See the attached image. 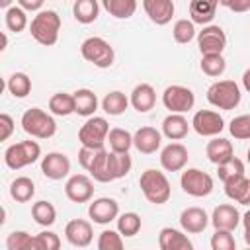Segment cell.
<instances>
[{
  "mask_svg": "<svg viewBox=\"0 0 250 250\" xmlns=\"http://www.w3.org/2000/svg\"><path fill=\"white\" fill-rule=\"evenodd\" d=\"M188 148L182 143H170L160 150V166L166 172H180L188 164Z\"/></svg>",
  "mask_w": 250,
  "mask_h": 250,
  "instance_id": "cell-15",
  "label": "cell"
},
{
  "mask_svg": "<svg viewBox=\"0 0 250 250\" xmlns=\"http://www.w3.org/2000/svg\"><path fill=\"white\" fill-rule=\"evenodd\" d=\"M129 102H131V105H133L139 113H146V111H150V109L154 107V104H156V92H154V88H152L150 84H146V82L137 84V86L133 88L131 96H129Z\"/></svg>",
  "mask_w": 250,
  "mask_h": 250,
  "instance_id": "cell-22",
  "label": "cell"
},
{
  "mask_svg": "<svg viewBox=\"0 0 250 250\" xmlns=\"http://www.w3.org/2000/svg\"><path fill=\"white\" fill-rule=\"evenodd\" d=\"M199 68H201L203 74H207V76H211V78H217V76H221V74L227 70V61H225L223 53L201 55Z\"/></svg>",
  "mask_w": 250,
  "mask_h": 250,
  "instance_id": "cell-36",
  "label": "cell"
},
{
  "mask_svg": "<svg viewBox=\"0 0 250 250\" xmlns=\"http://www.w3.org/2000/svg\"><path fill=\"white\" fill-rule=\"evenodd\" d=\"M64 236H66L68 244H72L76 248H86V246L92 244L94 230H92L90 221H86V219H72L64 227Z\"/></svg>",
  "mask_w": 250,
  "mask_h": 250,
  "instance_id": "cell-16",
  "label": "cell"
},
{
  "mask_svg": "<svg viewBox=\"0 0 250 250\" xmlns=\"http://www.w3.org/2000/svg\"><path fill=\"white\" fill-rule=\"evenodd\" d=\"M246 160H248V164H250V148L246 150Z\"/></svg>",
  "mask_w": 250,
  "mask_h": 250,
  "instance_id": "cell-58",
  "label": "cell"
},
{
  "mask_svg": "<svg viewBox=\"0 0 250 250\" xmlns=\"http://www.w3.org/2000/svg\"><path fill=\"white\" fill-rule=\"evenodd\" d=\"M35 195V184L27 176H20L10 184V197L16 203H27Z\"/></svg>",
  "mask_w": 250,
  "mask_h": 250,
  "instance_id": "cell-30",
  "label": "cell"
},
{
  "mask_svg": "<svg viewBox=\"0 0 250 250\" xmlns=\"http://www.w3.org/2000/svg\"><path fill=\"white\" fill-rule=\"evenodd\" d=\"M205 154H207V158L213 162V164H223V162H227L229 158H232L234 156V150H232V143L229 141V139H223V137H213L209 143H207V146H205Z\"/></svg>",
  "mask_w": 250,
  "mask_h": 250,
  "instance_id": "cell-26",
  "label": "cell"
},
{
  "mask_svg": "<svg viewBox=\"0 0 250 250\" xmlns=\"http://www.w3.org/2000/svg\"><path fill=\"white\" fill-rule=\"evenodd\" d=\"M139 188H141L145 199L152 205H164L172 195V188H170L166 174L160 170H154V168H148L141 174Z\"/></svg>",
  "mask_w": 250,
  "mask_h": 250,
  "instance_id": "cell-2",
  "label": "cell"
},
{
  "mask_svg": "<svg viewBox=\"0 0 250 250\" xmlns=\"http://www.w3.org/2000/svg\"><path fill=\"white\" fill-rule=\"evenodd\" d=\"M72 16L78 23H92L100 16V2L98 0H74L72 4Z\"/></svg>",
  "mask_w": 250,
  "mask_h": 250,
  "instance_id": "cell-29",
  "label": "cell"
},
{
  "mask_svg": "<svg viewBox=\"0 0 250 250\" xmlns=\"http://www.w3.org/2000/svg\"><path fill=\"white\" fill-rule=\"evenodd\" d=\"M242 225H244V229H250V209L242 215Z\"/></svg>",
  "mask_w": 250,
  "mask_h": 250,
  "instance_id": "cell-53",
  "label": "cell"
},
{
  "mask_svg": "<svg viewBox=\"0 0 250 250\" xmlns=\"http://www.w3.org/2000/svg\"><path fill=\"white\" fill-rule=\"evenodd\" d=\"M217 174H219V180L225 184L227 180L244 174V162H242L240 158L232 156V158H229L227 162H223V164L217 166Z\"/></svg>",
  "mask_w": 250,
  "mask_h": 250,
  "instance_id": "cell-44",
  "label": "cell"
},
{
  "mask_svg": "<svg viewBox=\"0 0 250 250\" xmlns=\"http://www.w3.org/2000/svg\"><path fill=\"white\" fill-rule=\"evenodd\" d=\"M107 133H109L107 119L105 117H100V115H92L78 129V141H80L82 146L104 148L105 143H107Z\"/></svg>",
  "mask_w": 250,
  "mask_h": 250,
  "instance_id": "cell-7",
  "label": "cell"
},
{
  "mask_svg": "<svg viewBox=\"0 0 250 250\" xmlns=\"http://www.w3.org/2000/svg\"><path fill=\"white\" fill-rule=\"evenodd\" d=\"M80 55L84 61L92 62L98 68H109L115 61V51L113 47L104 39V37H88L80 45Z\"/></svg>",
  "mask_w": 250,
  "mask_h": 250,
  "instance_id": "cell-6",
  "label": "cell"
},
{
  "mask_svg": "<svg viewBox=\"0 0 250 250\" xmlns=\"http://www.w3.org/2000/svg\"><path fill=\"white\" fill-rule=\"evenodd\" d=\"M31 217H33V221H35L37 225H41V227H51V225H55V221H57V209H55V205H53L51 201L41 199V201H35V203L31 205Z\"/></svg>",
  "mask_w": 250,
  "mask_h": 250,
  "instance_id": "cell-32",
  "label": "cell"
},
{
  "mask_svg": "<svg viewBox=\"0 0 250 250\" xmlns=\"http://www.w3.org/2000/svg\"><path fill=\"white\" fill-rule=\"evenodd\" d=\"M229 131L236 141H250V113L236 115L229 123Z\"/></svg>",
  "mask_w": 250,
  "mask_h": 250,
  "instance_id": "cell-43",
  "label": "cell"
},
{
  "mask_svg": "<svg viewBox=\"0 0 250 250\" xmlns=\"http://www.w3.org/2000/svg\"><path fill=\"white\" fill-rule=\"evenodd\" d=\"M129 98L123 94V92H119V90H113V92H109V94H105L104 96V100H102V109L107 113V115H121V113H125V109L129 107Z\"/></svg>",
  "mask_w": 250,
  "mask_h": 250,
  "instance_id": "cell-34",
  "label": "cell"
},
{
  "mask_svg": "<svg viewBox=\"0 0 250 250\" xmlns=\"http://www.w3.org/2000/svg\"><path fill=\"white\" fill-rule=\"evenodd\" d=\"M109 168H111L113 180L125 178L133 168V160H131L129 152H113V150H109Z\"/></svg>",
  "mask_w": 250,
  "mask_h": 250,
  "instance_id": "cell-39",
  "label": "cell"
},
{
  "mask_svg": "<svg viewBox=\"0 0 250 250\" xmlns=\"http://www.w3.org/2000/svg\"><path fill=\"white\" fill-rule=\"evenodd\" d=\"M107 143H109V150L113 152H129V148L133 146V135L127 129L113 127L107 133Z\"/></svg>",
  "mask_w": 250,
  "mask_h": 250,
  "instance_id": "cell-35",
  "label": "cell"
},
{
  "mask_svg": "<svg viewBox=\"0 0 250 250\" xmlns=\"http://www.w3.org/2000/svg\"><path fill=\"white\" fill-rule=\"evenodd\" d=\"M244 242L246 246H250V229H244Z\"/></svg>",
  "mask_w": 250,
  "mask_h": 250,
  "instance_id": "cell-55",
  "label": "cell"
},
{
  "mask_svg": "<svg viewBox=\"0 0 250 250\" xmlns=\"http://www.w3.org/2000/svg\"><path fill=\"white\" fill-rule=\"evenodd\" d=\"M61 238L53 230H43L33 236V250H59Z\"/></svg>",
  "mask_w": 250,
  "mask_h": 250,
  "instance_id": "cell-45",
  "label": "cell"
},
{
  "mask_svg": "<svg viewBox=\"0 0 250 250\" xmlns=\"http://www.w3.org/2000/svg\"><path fill=\"white\" fill-rule=\"evenodd\" d=\"M96 150H98V148L80 146V150H78V162H80V166H82L84 170L90 168V164H92V160H94V156H96Z\"/></svg>",
  "mask_w": 250,
  "mask_h": 250,
  "instance_id": "cell-49",
  "label": "cell"
},
{
  "mask_svg": "<svg viewBox=\"0 0 250 250\" xmlns=\"http://www.w3.org/2000/svg\"><path fill=\"white\" fill-rule=\"evenodd\" d=\"M191 127L201 137H217L225 129V119L219 111L213 109H199L191 117Z\"/></svg>",
  "mask_w": 250,
  "mask_h": 250,
  "instance_id": "cell-10",
  "label": "cell"
},
{
  "mask_svg": "<svg viewBox=\"0 0 250 250\" xmlns=\"http://www.w3.org/2000/svg\"><path fill=\"white\" fill-rule=\"evenodd\" d=\"M158 246H160V250H191L193 248L186 230H178V229H172V227L160 229Z\"/></svg>",
  "mask_w": 250,
  "mask_h": 250,
  "instance_id": "cell-21",
  "label": "cell"
},
{
  "mask_svg": "<svg viewBox=\"0 0 250 250\" xmlns=\"http://www.w3.org/2000/svg\"><path fill=\"white\" fill-rule=\"evenodd\" d=\"M8 250H33V236L25 230H12L6 236Z\"/></svg>",
  "mask_w": 250,
  "mask_h": 250,
  "instance_id": "cell-42",
  "label": "cell"
},
{
  "mask_svg": "<svg viewBox=\"0 0 250 250\" xmlns=\"http://www.w3.org/2000/svg\"><path fill=\"white\" fill-rule=\"evenodd\" d=\"M242 223V217L238 213V209L230 203H223V205H217L213 209V215H211V225L215 229H225V230H234L238 225Z\"/></svg>",
  "mask_w": 250,
  "mask_h": 250,
  "instance_id": "cell-20",
  "label": "cell"
},
{
  "mask_svg": "<svg viewBox=\"0 0 250 250\" xmlns=\"http://www.w3.org/2000/svg\"><path fill=\"white\" fill-rule=\"evenodd\" d=\"M74 96V113L82 115V117H92L98 109V96L88 90V88H80L76 92H72Z\"/></svg>",
  "mask_w": 250,
  "mask_h": 250,
  "instance_id": "cell-28",
  "label": "cell"
},
{
  "mask_svg": "<svg viewBox=\"0 0 250 250\" xmlns=\"http://www.w3.org/2000/svg\"><path fill=\"white\" fill-rule=\"evenodd\" d=\"M211 248L213 250H234L236 248V240L232 236V230L215 229V232L211 236Z\"/></svg>",
  "mask_w": 250,
  "mask_h": 250,
  "instance_id": "cell-47",
  "label": "cell"
},
{
  "mask_svg": "<svg viewBox=\"0 0 250 250\" xmlns=\"http://www.w3.org/2000/svg\"><path fill=\"white\" fill-rule=\"evenodd\" d=\"M209 223H211V217L201 207H188L180 215V227L188 234H199V232H203Z\"/></svg>",
  "mask_w": 250,
  "mask_h": 250,
  "instance_id": "cell-17",
  "label": "cell"
},
{
  "mask_svg": "<svg viewBox=\"0 0 250 250\" xmlns=\"http://www.w3.org/2000/svg\"><path fill=\"white\" fill-rule=\"evenodd\" d=\"M88 215L98 225H107L119 217V203L113 197H98L88 205Z\"/></svg>",
  "mask_w": 250,
  "mask_h": 250,
  "instance_id": "cell-14",
  "label": "cell"
},
{
  "mask_svg": "<svg viewBox=\"0 0 250 250\" xmlns=\"http://www.w3.org/2000/svg\"><path fill=\"white\" fill-rule=\"evenodd\" d=\"M49 111L59 117H66L74 113V96L66 92H57L49 98Z\"/></svg>",
  "mask_w": 250,
  "mask_h": 250,
  "instance_id": "cell-33",
  "label": "cell"
},
{
  "mask_svg": "<svg viewBox=\"0 0 250 250\" xmlns=\"http://www.w3.org/2000/svg\"><path fill=\"white\" fill-rule=\"evenodd\" d=\"M240 100L242 92L234 80H217L207 88V102L217 109H234Z\"/></svg>",
  "mask_w": 250,
  "mask_h": 250,
  "instance_id": "cell-4",
  "label": "cell"
},
{
  "mask_svg": "<svg viewBox=\"0 0 250 250\" xmlns=\"http://www.w3.org/2000/svg\"><path fill=\"white\" fill-rule=\"evenodd\" d=\"M12 2H14V0H0V8H4V10H8V8L12 6Z\"/></svg>",
  "mask_w": 250,
  "mask_h": 250,
  "instance_id": "cell-54",
  "label": "cell"
},
{
  "mask_svg": "<svg viewBox=\"0 0 250 250\" xmlns=\"http://www.w3.org/2000/svg\"><path fill=\"white\" fill-rule=\"evenodd\" d=\"M14 133V119L8 113H0V141H8Z\"/></svg>",
  "mask_w": 250,
  "mask_h": 250,
  "instance_id": "cell-48",
  "label": "cell"
},
{
  "mask_svg": "<svg viewBox=\"0 0 250 250\" xmlns=\"http://www.w3.org/2000/svg\"><path fill=\"white\" fill-rule=\"evenodd\" d=\"M229 2H230V0H219L221 6H229Z\"/></svg>",
  "mask_w": 250,
  "mask_h": 250,
  "instance_id": "cell-57",
  "label": "cell"
},
{
  "mask_svg": "<svg viewBox=\"0 0 250 250\" xmlns=\"http://www.w3.org/2000/svg\"><path fill=\"white\" fill-rule=\"evenodd\" d=\"M64 195L72 203H88L94 197V182L92 176L72 174L64 184Z\"/></svg>",
  "mask_w": 250,
  "mask_h": 250,
  "instance_id": "cell-12",
  "label": "cell"
},
{
  "mask_svg": "<svg viewBox=\"0 0 250 250\" xmlns=\"http://www.w3.org/2000/svg\"><path fill=\"white\" fill-rule=\"evenodd\" d=\"M4 23L10 31L20 33L27 27V14L21 6H10L8 10H4Z\"/></svg>",
  "mask_w": 250,
  "mask_h": 250,
  "instance_id": "cell-38",
  "label": "cell"
},
{
  "mask_svg": "<svg viewBox=\"0 0 250 250\" xmlns=\"http://www.w3.org/2000/svg\"><path fill=\"white\" fill-rule=\"evenodd\" d=\"M6 88L14 98L21 100V98L29 96V92H31V78L25 72H14V74H10Z\"/></svg>",
  "mask_w": 250,
  "mask_h": 250,
  "instance_id": "cell-37",
  "label": "cell"
},
{
  "mask_svg": "<svg viewBox=\"0 0 250 250\" xmlns=\"http://www.w3.org/2000/svg\"><path fill=\"white\" fill-rule=\"evenodd\" d=\"M117 230L125 236V238H129V236H135V234H139V230H141V217L135 213V211H127V213H121L117 219Z\"/></svg>",
  "mask_w": 250,
  "mask_h": 250,
  "instance_id": "cell-40",
  "label": "cell"
},
{
  "mask_svg": "<svg viewBox=\"0 0 250 250\" xmlns=\"http://www.w3.org/2000/svg\"><path fill=\"white\" fill-rule=\"evenodd\" d=\"M39 156H41V146L37 141H31V139L14 143L4 150V162L10 170H21L37 162Z\"/></svg>",
  "mask_w": 250,
  "mask_h": 250,
  "instance_id": "cell-5",
  "label": "cell"
},
{
  "mask_svg": "<svg viewBox=\"0 0 250 250\" xmlns=\"http://www.w3.org/2000/svg\"><path fill=\"white\" fill-rule=\"evenodd\" d=\"M41 172L49 180H62L70 174V160L64 152H47L41 158Z\"/></svg>",
  "mask_w": 250,
  "mask_h": 250,
  "instance_id": "cell-13",
  "label": "cell"
},
{
  "mask_svg": "<svg viewBox=\"0 0 250 250\" xmlns=\"http://www.w3.org/2000/svg\"><path fill=\"white\" fill-rule=\"evenodd\" d=\"M195 23L191 21V20H178L176 23H174V27H172V37H174V41L176 43H180V45H186V43H189L193 37H195Z\"/></svg>",
  "mask_w": 250,
  "mask_h": 250,
  "instance_id": "cell-41",
  "label": "cell"
},
{
  "mask_svg": "<svg viewBox=\"0 0 250 250\" xmlns=\"http://www.w3.org/2000/svg\"><path fill=\"white\" fill-rule=\"evenodd\" d=\"M45 0H18V6H21L25 12H41V6Z\"/></svg>",
  "mask_w": 250,
  "mask_h": 250,
  "instance_id": "cell-50",
  "label": "cell"
},
{
  "mask_svg": "<svg viewBox=\"0 0 250 250\" xmlns=\"http://www.w3.org/2000/svg\"><path fill=\"white\" fill-rule=\"evenodd\" d=\"M180 186L184 189V193L191 195V197H207L213 191V178L199 170V168H188L182 172L180 176Z\"/></svg>",
  "mask_w": 250,
  "mask_h": 250,
  "instance_id": "cell-8",
  "label": "cell"
},
{
  "mask_svg": "<svg viewBox=\"0 0 250 250\" xmlns=\"http://www.w3.org/2000/svg\"><path fill=\"white\" fill-rule=\"evenodd\" d=\"M145 14L156 25H166L174 16V0H143Z\"/></svg>",
  "mask_w": 250,
  "mask_h": 250,
  "instance_id": "cell-19",
  "label": "cell"
},
{
  "mask_svg": "<svg viewBox=\"0 0 250 250\" xmlns=\"http://www.w3.org/2000/svg\"><path fill=\"white\" fill-rule=\"evenodd\" d=\"M162 145V133L154 127H141L133 135V146L143 154H152Z\"/></svg>",
  "mask_w": 250,
  "mask_h": 250,
  "instance_id": "cell-18",
  "label": "cell"
},
{
  "mask_svg": "<svg viewBox=\"0 0 250 250\" xmlns=\"http://www.w3.org/2000/svg\"><path fill=\"white\" fill-rule=\"evenodd\" d=\"M8 47V37H6V33H2V47H0V51H4Z\"/></svg>",
  "mask_w": 250,
  "mask_h": 250,
  "instance_id": "cell-56",
  "label": "cell"
},
{
  "mask_svg": "<svg viewBox=\"0 0 250 250\" xmlns=\"http://www.w3.org/2000/svg\"><path fill=\"white\" fill-rule=\"evenodd\" d=\"M189 127H191V123H188L184 113H170L162 121V135L168 137L170 141H182V139H186Z\"/></svg>",
  "mask_w": 250,
  "mask_h": 250,
  "instance_id": "cell-25",
  "label": "cell"
},
{
  "mask_svg": "<svg viewBox=\"0 0 250 250\" xmlns=\"http://www.w3.org/2000/svg\"><path fill=\"white\" fill-rule=\"evenodd\" d=\"M21 129L33 139H51L57 133V121L41 107H29L21 115Z\"/></svg>",
  "mask_w": 250,
  "mask_h": 250,
  "instance_id": "cell-3",
  "label": "cell"
},
{
  "mask_svg": "<svg viewBox=\"0 0 250 250\" xmlns=\"http://www.w3.org/2000/svg\"><path fill=\"white\" fill-rule=\"evenodd\" d=\"M197 47L201 55H215L223 53L227 47V33L221 25H203V29L197 33Z\"/></svg>",
  "mask_w": 250,
  "mask_h": 250,
  "instance_id": "cell-11",
  "label": "cell"
},
{
  "mask_svg": "<svg viewBox=\"0 0 250 250\" xmlns=\"http://www.w3.org/2000/svg\"><path fill=\"white\" fill-rule=\"evenodd\" d=\"M123 248V234L119 230H104L98 236V250H121Z\"/></svg>",
  "mask_w": 250,
  "mask_h": 250,
  "instance_id": "cell-46",
  "label": "cell"
},
{
  "mask_svg": "<svg viewBox=\"0 0 250 250\" xmlns=\"http://www.w3.org/2000/svg\"><path fill=\"white\" fill-rule=\"evenodd\" d=\"M219 0H191L189 2V20L199 25H209L217 14Z\"/></svg>",
  "mask_w": 250,
  "mask_h": 250,
  "instance_id": "cell-24",
  "label": "cell"
},
{
  "mask_svg": "<svg viewBox=\"0 0 250 250\" xmlns=\"http://www.w3.org/2000/svg\"><path fill=\"white\" fill-rule=\"evenodd\" d=\"M242 86H244V90L246 92H250V66L244 70V74H242Z\"/></svg>",
  "mask_w": 250,
  "mask_h": 250,
  "instance_id": "cell-52",
  "label": "cell"
},
{
  "mask_svg": "<svg viewBox=\"0 0 250 250\" xmlns=\"http://www.w3.org/2000/svg\"><path fill=\"white\" fill-rule=\"evenodd\" d=\"M227 8L236 12V14H244V12L250 10V0H230Z\"/></svg>",
  "mask_w": 250,
  "mask_h": 250,
  "instance_id": "cell-51",
  "label": "cell"
},
{
  "mask_svg": "<svg viewBox=\"0 0 250 250\" xmlns=\"http://www.w3.org/2000/svg\"><path fill=\"white\" fill-rule=\"evenodd\" d=\"M225 193L229 199L240 203V205H250V178L244 174L234 176L225 182Z\"/></svg>",
  "mask_w": 250,
  "mask_h": 250,
  "instance_id": "cell-23",
  "label": "cell"
},
{
  "mask_svg": "<svg viewBox=\"0 0 250 250\" xmlns=\"http://www.w3.org/2000/svg\"><path fill=\"white\" fill-rule=\"evenodd\" d=\"M104 10L117 18V20H129L137 12V0H100Z\"/></svg>",
  "mask_w": 250,
  "mask_h": 250,
  "instance_id": "cell-31",
  "label": "cell"
},
{
  "mask_svg": "<svg viewBox=\"0 0 250 250\" xmlns=\"http://www.w3.org/2000/svg\"><path fill=\"white\" fill-rule=\"evenodd\" d=\"M61 25H62L61 16L55 10H41L33 16V20L29 23V33L39 45L53 47L59 41Z\"/></svg>",
  "mask_w": 250,
  "mask_h": 250,
  "instance_id": "cell-1",
  "label": "cell"
},
{
  "mask_svg": "<svg viewBox=\"0 0 250 250\" xmlns=\"http://www.w3.org/2000/svg\"><path fill=\"white\" fill-rule=\"evenodd\" d=\"M86 172H90V176L96 182H102V184L113 182V174H111V168H109V150L98 148L96 156H94V160H92V164Z\"/></svg>",
  "mask_w": 250,
  "mask_h": 250,
  "instance_id": "cell-27",
  "label": "cell"
},
{
  "mask_svg": "<svg viewBox=\"0 0 250 250\" xmlns=\"http://www.w3.org/2000/svg\"><path fill=\"white\" fill-rule=\"evenodd\" d=\"M162 104L170 113H186L195 105V94L191 88L182 84H172L162 92Z\"/></svg>",
  "mask_w": 250,
  "mask_h": 250,
  "instance_id": "cell-9",
  "label": "cell"
}]
</instances>
